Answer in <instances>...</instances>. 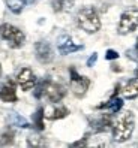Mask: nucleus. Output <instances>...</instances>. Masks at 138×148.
Masks as SVG:
<instances>
[{"instance_id":"15","label":"nucleus","mask_w":138,"mask_h":148,"mask_svg":"<svg viewBox=\"0 0 138 148\" xmlns=\"http://www.w3.org/2000/svg\"><path fill=\"white\" fill-rule=\"evenodd\" d=\"M33 124H34V127H38L39 130L44 129V108H39L33 114Z\"/></svg>"},{"instance_id":"4","label":"nucleus","mask_w":138,"mask_h":148,"mask_svg":"<svg viewBox=\"0 0 138 148\" xmlns=\"http://www.w3.org/2000/svg\"><path fill=\"white\" fill-rule=\"evenodd\" d=\"M0 36H2L5 40L9 42V45L12 48L21 47L24 43V40H26L24 33L12 24H2L0 25Z\"/></svg>"},{"instance_id":"11","label":"nucleus","mask_w":138,"mask_h":148,"mask_svg":"<svg viewBox=\"0 0 138 148\" xmlns=\"http://www.w3.org/2000/svg\"><path fill=\"white\" fill-rule=\"evenodd\" d=\"M122 94L125 99H135L138 96V78L128 81L125 84V87L122 88Z\"/></svg>"},{"instance_id":"16","label":"nucleus","mask_w":138,"mask_h":148,"mask_svg":"<svg viewBox=\"0 0 138 148\" xmlns=\"http://www.w3.org/2000/svg\"><path fill=\"white\" fill-rule=\"evenodd\" d=\"M68 114H69L68 108H65V106H60V108L53 109V111H51V114H48L47 117H48V118H51V120H59V118H65Z\"/></svg>"},{"instance_id":"18","label":"nucleus","mask_w":138,"mask_h":148,"mask_svg":"<svg viewBox=\"0 0 138 148\" xmlns=\"http://www.w3.org/2000/svg\"><path fill=\"white\" fill-rule=\"evenodd\" d=\"M11 120H12V124H17L18 127H29V123L26 121L21 115H18V114H14L11 115Z\"/></svg>"},{"instance_id":"6","label":"nucleus","mask_w":138,"mask_h":148,"mask_svg":"<svg viewBox=\"0 0 138 148\" xmlns=\"http://www.w3.org/2000/svg\"><path fill=\"white\" fill-rule=\"evenodd\" d=\"M71 82H72V90L78 97L86 94V91H87L89 85H90V81L87 78L78 75L75 72V69H71Z\"/></svg>"},{"instance_id":"22","label":"nucleus","mask_w":138,"mask_h":148,"mask_svg":"<svg viewBox=\"0 0 138 148\" xmlns=\"http://www.w3.org/2000/svg\"><path fill=\"white\" fill-rule=\"evenodd\" d=\"M71 147H86V141L83 139V141H78V142H74Z\"/></svg>"},{"instance_id":"3","label":"nucleus","mask_w":138,"mask_h":148,"mask_svg":"<svg viewBox=\"0 0 138 148\" xmlns=\"http://www.w3.org/2000/svg\"><path fill=\"white\" fill-rule=\"evenodd\" d=\"M44 94L48 97L50 102L56 103V102H60V100L65 97L66 90H65V87L60 85V84L44 81V82H41L38 85L36 91H34V96H36V97H41V96H44Z\"/></svg>"},{"instance_id":"26","label":"nucleus","mask_w":138,"mask_h":148,"mask_svg":"<svg viewBox=\"0 0 138 148\" xmlns=\"http://www.w3.org/2000/svg\"><path fill=\"white\" fill-rule=\"evenodd\" d=\"M0 71H2V69H0Z\"/></svg>"},{"instance_id":"13","label":"nucleus","mask_w":138,"mask_h":148,"mask_svg":"<svg viewBox=\"0 0 138 148\" xmlns=\"http://www.w3.org/2000/svg\"><path fill=\"white\" fill-rule=\"evenodd\" d=\"M122 106H123V102H122V99L120 97H117V96H113L105 105H102V106H99V108H108L113 114H116V112H119L120 109H122Z\"/></svg>"},{"instance_id":"8","label":"nucleus","mask_w":138,"mask_h":148,"mask_svg":"<svg viewBox=\"0 0 138 148\" xmlns=\"http://www.w3.org/2000/svg\"><path fill=\"white\" fill-rule=\"evenodd\" d=\"M57 47H59V51H60V54H71V53H75V51H78L81 49L83 47L81 45H75V43L72 42V39L69 38V36H62L59 39V43H57Z\"/></svg>"},{"instance_id":"12","label":"nucleus","mask_w":138,"mask_h":148,"mask_svg":"<svg viewBox=\"0 0 138 148\" xmlns=\"http://www.w3.org/2000/svg\"><path fill=\"white\" fill-rule=\"evenodd\" d=\"M92 126L96 132H104V130H108L110 127H113V120H111L110 115H101L96 121H93Z\"/></svg>"},{"instance_id":"9","label":"nucleus","mask_w":138,"mask_h":148,"mask_svg":"<svg viewBox=\"0 0 138 148\" xmlns=\"http://www.w3.org/2000/svg\"><path fill=\"white\" fill-rule=\"evenodd\" d=\"M0 99L6 103H14L17 102V91H15V84L12 81L6 82L3 87H0Z\"/></svg>"},{"instance_id":"20","label":"nucleus","mask_w":138,"mask_h":148,"mask_svg":"<svg viewBox=\"0 0 138 148\" xmlns=\"http://www.w3.org/2000/svg\"><path fill=\"white\" fill-rule=\"evenodd\" d=\"M105 58H107V60H116V58H119L117 51H114V49H108V51H107V54H105Z\"/></svg>"},{"instance_id":"17","label":"nucleus","mask_w":138,"mask_h":148,"mask_svg":"<svg viewBox=\"0 0 138 148\" xmlns=\"http://www.w3.org/2000/svg\"><path fill=\"white\" fill-rule=\"evenodd\" d=\"M27 144L30 147H45V141L44 138L39 136V135H30L27 139Z\"/></svg>"},{"instance_id":"5","label":"nucleus","mask_w":138,"mask_h":148,"mask_svg":"<svg viewBox=\"0 0 138 148\" xmlns=\"http://www.w3.org/2000/svg\"><path fill=\"white\" fill-rule=\"evenodd\" d=\"M138 27V9H128L122 14L119 21V33L129 34Z\"/></svg>"},{"instance_id":"19","label":"nucleus","mask_w":138,"mask_h":148,"mask_svg":"<svg viewBox=\"0 0 138 148\" xmlns=\"http://www.w3.org/2000/svg\"><path fill=\"white\" fill-rule=\"evenodd\" d=\"M12 141H14V133L11 130H8L0 138V145H9V144H12Z\"/></svg>"},{"instance_id":"2","label":"nucleus","mask_w":138,"mask_h":148,"mask_svg":"<svg viewBox=\"0 0 138 148\" xmlns=\"http://www.w3.org/2000/svg\"><path fill=\"white\" fill-rule=\"evenodd\" d=\"M77 24L86 33H96L101 29V18L93 8H83L77 14Z\"/></svg>"},{"instance_id":"23","label":"nucleus","mask_w":138,"mask_h":148,"mask_svg":"<svg viewBox=\"0 0 138 148\" xmlns=\"http://www.w3.org/2000/svg\"><path fill=\"white\" fill-rule=\"evenodd\" d=\"M20 2L24 5H32V3H34V0H20Z\"/></svg>"},{"instance_id":"10","label":"nucleus","mask_w":138,"mask_h":148,"mask_svg":"<svg viewBox=\"0 0 138 148\" xmlns=\"http://www.w3.org/2000/svg\"><path fill=\"white\" fill-rule=\"evenodd\" d=\"M36 57L42 63H48L50 60L53 58V51H51V47L47 42L42 40V42L36 43Z\"/></svg>"},{"instance_id":"1","label":"nucleus","mask_w":138,"mask_h":148,"mask_svg":"<svg viewBox=\"0 0 138 148\" xmlns=\"http://www.w3.org/2000/svg\"><path fill=\"white\" fill-rule=\"evenodd\" d=\"M135 129V117L131 111H125L113 123V136L117 142H125L131 138Z\"/></svg>"},{"instance_id":"14","label":"nucleus","mask_w":138,"mask_h":148,"mask_svg":"<svg viewBox=\"0 0 138 148\" xmlns=\"http://www.w3.org/2000/svg\"><path fill=\"white\" fill-rule=\"evenodd\" d=\"M74 5V0H54L53 2V9L56 12H63L69 11Z\"/></svg>"},{"instance_id":"21","label":"nucleus","mask_w":138,"mask_h":148,"mask_svg":"<svg viewBox=\"0 0 138 148\" xmlns=\"http://www.w3.org/2000/svg\"><path fill=\"white\" fill-rule=\"evenodd\" d=\"M96 58H98V56H96V54H92V57L87 60V66H93V64H95V62H96Z\"/></svg>"},{"instance_id":"25","label":"nucleus","mask_w":138,"mask_h":148,"mask_svg":"<svg viewBox=\"0 0 138 148\" xmlns=\"http://www.w3.org/2000/svg\"><path fill=\"white\" fill-rule=\"evenodd\" d=\"M135 73H137V78H138V69H137V72H135Z\"/></svg>"},{"instance_id":"7","label":"nucleus","mask_w":138,"mask_h":148,"mask_svg":"<svg viewBox=\"0 0 138 148\" xmlns=\"http://www.w3.org/2000/svg\"><path fill=\"white\" fill-rule=\"evenodd\" d=\"M17 82H18V85L21 87L23 91H29L36 85V76L32 72V69L24 67L20 71L18 76H17Z\"/></svg>"},{"instance_id":"24","label":"nucleus","mask_w":138,"mask_h":148,"mask_svg":"<svg viewBox=\"0 0 138 148\" xmlns=\"http://www.w3.org/2000/svg\"><path fill=\"white\" fill-rule=\"evenodd\" d=\"M135 48L138 49V38H137V45H135Z\"/></svg>"}]
</instances>
